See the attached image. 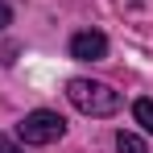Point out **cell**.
Here are the masks:
<instances>
[{"mask_svg": "<svg viewBox=\"0 0 153 153\" xmlns=\"http://www.w3.org/2000/svg\"><path fill=\"white\" fill-rule=\"evenodd\" d=\"M71 58H79V62H100V58H108V37H103L100 29L75 33V37H71Z\"/></svg>", "mask_w": 153, "mask_h": 153, "instance_id": "obj_3", "label": "cell"}, {"mask_svg": "<svg viewBox=\"0 0 153 153\" xmlns=\"http://www.w3.org/2000/svg\"><path fill=\"white\" fill-rule=\"evenodd\" d=\"M116 149L120 153H149V145H145L137 132H124V128H120V132H116Z\"/></svg>", "mask_w": 153, "mask_h": 153, "instance_id": "obj_4", "label": "cell"}, {"mask_svg": "<svg viewBox=\"0 0 153 153\" xmlns=\"http://www.w3.org/2000/svg\"><path fill=\"white\" fill-rule=\"evenodd\" d=\"M0 153H25V149H21V141H17V137L0 132Z\"/></svg>", "mask_w": 153, "mask_h": 153, "instance_id": "obj_6", "label": "cell"}, {"mask_svg": "<svg viewBox=\"0 0 153 153\" xmlns=\"http://www.w3.org/2000/svg\"><path fill=\"white\" fill-rule=\"evenodd\" d=\"M66 100L75 103L83 116H95V120L120 112V91H112L100 79H71L66 83Z\"/></svg>", "mask_w": 153, "mask_h": 153, "instance_id": "obj_1", "label": "cell"}, {"mask_svg": "<svg viewBox=\"0 0 153 153\" xmlns=\"http://www.w3.org/2000/svg\"><path fill=\"white\" fill-rule=\"evenodd\" d=\"M66 137V120L50 112V108H37V112H29L25 120L17 124V141L21 145H33V149H42V145H54V141H62Z\"/></svg>", "mask_w": 153, "mask_h": 153, "instance_id": "obj_2", "label": "cell"}, {"mask_svg": "<svg viewBox=\"0 0 153 153\" xmlns=\"http://www.w3.org/2000/svg\"><path fill=\"white\" fill-rule=\"evenodd\" d=\"M8 25H13V8L0 0V29H8Z\"/></svg>", "mask_w": 153, "mask_h": 153, "instance_id": "obj_7", "label": "cell"}, {"mask_svg": "<svg viewBox=\"0 0 153 153\" xmlns=\"http://www.w3.org/2000/svg\"><path fill=\"white\" fill-rule=\"evenodd\" d=\"M132 120L145 128V132H153V100H137L132 103Z\"/></svg>", "mask_w": 153, "mask_h": 153, "instance_id": "obj_5", "label": "cell"}]
</instances>
